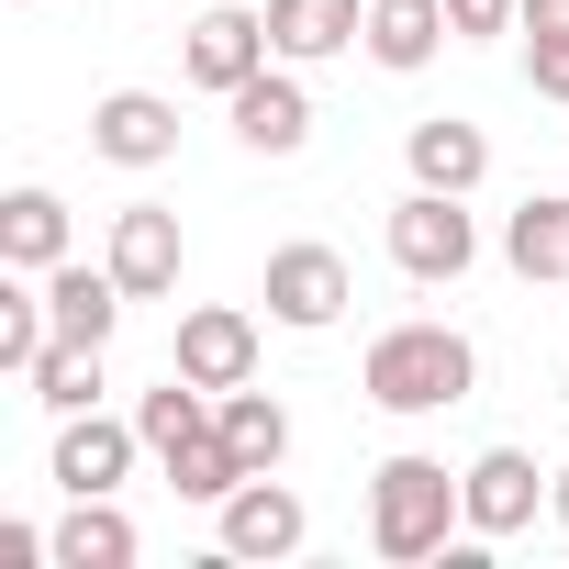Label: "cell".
<instances>
[{"label":"cell","instance_id":"obj_1","mask_svg":"<svg viewBox=\"0 0 569 569\" xmlns=\"http://www.w3.org/2000/svg\"><path fill=\"white\" fill-rule=\"evenodd\" d=\"M358 391H369L380 413H447V402L480 391V347H469L458 325H391V336H369Z\"/></svg>","mask_w":569,"mask_h":569},{"label":"cell","instance_id":"obj_2","mask_svg":"<svg viewBox=\"0 0 569 569\" xmlns=\"http://www.w3.org/2000/svg\"><path fill=\"white\" fill-rule=\"evenodd\" d=\"M447 525H469V502H458V469L447 458H380L369 469V547L380 558H447Z\"/></svg>","mask_w":569,"mask_h":569},{"label":"cell","instance_id":"obj_3","mask_svg":"<svg viewBox=\"0 0 569 569\" xmlns=\"http://www.w3.org/2000/svg\"><path fill=\"white\" fill-rule=\"evenodd\" d=\"M469 257H480V223L458 212V190H402L391 201V268L402 279H469Z\"/></svg>","mask_w":569,"mask_h":569},{"label":"cell","instance_id":"obj_4","mask_svg":"<svg viewBox=\"0 0 569 569\" xmlns=\"http://www.w3.org/2000/svg\"><path fill=\"white\" fill-rule=\"evenodd\" d=\"M257 302H268V325H291V336H325V325L358 302V279H347V257H336V246H268V279H257Z\"/></svg>","mask_w":569,"mask_h":569},{"label":"cell","instance_id":"obj_5","mask_svg":"<svg viewBox=\"0 0 569 569\" xmlns=\"http://www.w3.org/2000/svg\"><path fill=\"white\" fill-rule=\"evenodd\" d=\"M212 513H223V525H212V536H223V558H302V536H313L302 491L279 480V469H246Z\"/></svg>","mask_w":569,"mask_h":569},{"label":"cell","instance_id":"obj_6","mask_svg":"<svg viewBox=\"0 0 569 569\" xmlns=\"http://www.w3.org/2000/svg\"><path fill=\"white\" fill-rule=\"evenodd\" d=\"M268 57H279V46H268V12H257V0H212V12L190 23V46H179L190 90H212V101H234Z\"/></svg>","mask_w":569,"mask_h":569},{"label":"cell","instance_id":"obj_7","mask_svg":"<svg viewBox=\"0 0 569 569\" xmlns=\"http://www.w3.org/2000/svg\"><path fill=\"white\" fill-rule=\"evenodd\" d=\"M536 480H547V469H536L525 447H480V458L458 469V502H469V536H480V547H491V536H525V525H536V502H547Z\"/></svg>","mask_w":569,"mask_h":569},{"label":"cell","instance_id":"obj_8","mask_svg":"<svg viewBox=\"0 0 569 569\" xmlns=\"http://www.w3.org/2000/svg\"><path fill=\"white\" fill-rule=\"evenodd\" d=\"M223 112H234V146H246V157H302V146H313V90L291 79V57L257 68Z\"/></svg>","mask_w":569,"mask_h":569},{"label":"cell","instance_id":"obj_9","mask_svg":"<svg viewBox=\"0 0 569 569\" xmlns=\"http://www.w3.org/2000/svg\"><path fill=\"white\" fill-rule=\"evenodd\" d=\"M168 369H190L201 391H246V380H257V313H234V302H201V313H179V347H168Z\"/></svg>","mask_w":569,"mask_h":569},{"label":"cell","instance_id":"obj_10","mask_svg":"<svg viewBox=\"0 0 569 569\" xmlns=\"http://www.w3.org/2000/svg\"><path fill=\"white\" fill-rule=\"evenodd\" d=\"M101 268L123 279L134 302L179 291V212H168V201H123V212H112V246H101Z\"/></svg>","mask_w":569,"mask_h":569},{"label":"cell","instance_id":"obj_11","mask_svg":"<svg viewBox=\"0 0 569 569\" xmlns=\"http://www.w3.org/2000/svg\"><path fill=\"white\" fill-rule=\"evenodd\" d=\"M90 146H101L112 168H168V157H179V101H157V90H112V101L90 112Z\"/></svg>","mask_w":569,"mask_h":569},{"label":"cell","instance_id":"obj_12","mask_svg":"<svg viewBox=\"0 0 569 569\" xmlns=\"http://www.w3.org/2000/svg\"><path fill=\"white\" fill-rule=\"evenodd\" d=\"M402 157H413V179H425V190H458V201L491 179V134H480L469 112H425V123L402 134Z\"/></svg>","mask_w":569,"mask_h":569},{"label":"cell","instance_id":"obj_13","mask_svg":"<svg viewBox=\"0 0 569 569\" xmlns=\"http://www.w3.org/2000/svg\"><path fill=\"white\" fill-rule=\"evenodd\" d=\"M146 425H112V413H68L57 425V491H123Z\"/></svg>","mask_w":569,"mask_h":569},{"label":"cell","instance_id":"obj_14","mask_svg":"<svg viewBox=\"0 0 569 569\" xmlns=\"http://www.w3.org/2000/svg\"><path fill=\"white\" fill-rule=\"evenodd\" d=\"M123 279L112 268H79V257H57L46 268V313H57V336H79V347H112V325H123Z\"/></svg>","mask_w":569,"mask_h":569},{"label":"cell","instance_id":"obj_15","mask_svg":"<svg viewBox=\"0 0 569 569\" xmlns=\"http://www.w3.org/2000/svg\"><path fill=\"white\" fill-rule=\"evenodd\" d=\"M369 34V0H268V46L291 57V68H313V57H347Z\"/></svg>","mask_w":569,"mask_h":569},{"label":"cell","instance_id":"obj_16","mask_svg":"<svg viewBox=\"0 0 569 569\" xmlns=\"http://www.w3.org/2000/svg\"><path fill=\"white\" fill-rule=\"evenodd\" d=\"M458 23H447V0H369V57L391 68V79H413V68H436V46H447Z\"/></svg>","mask_w":569,"mask_h":569},{"label":"cell","instance_id":"obj_17","mask_svg":"<svg viewBox=\"0 0 569 569\" xmlns=\"http://www.w3.org/2000/svg\"><path fill=\"white\" fill-rule=\"evenodd\" d=\"M68 257V201L57 190H12V201H0V268H12V279H46Z\"/></svg>","mask_w":569,"mask_h":569},{"label":"cell","instance_id":"obj_18","mask_svg":"<svg viewBox=\"0 0 569 569\" xmlns=\"http://www.w3.org/2000/svg\"><path fill=\"white\" fill-rule=\"evenodd\" d=\"M57 569H134V525H123V502H112V491H68Z\"/></svg>","mask_w":569,"mask_h":569},{"label":"cell","instance_id":"obj_19","mask_svg":"<svg viewBox=\"0 0 569 569\" xmlns=\"http://www.w3.org/2000/svg\"><path fill=\"white\" fill-rule=\"evenodd\" d=\"M212 425H223V447H234L246 469H279V458H291V413H279L257 380H246V391H212Z\"/></svg>","mask_w":569,"mask_h":569},{"label":"cell","instance_id":"obj_20","mask_svg":"<svg viewBox=\"0 0 569 569\" xmlns=\"http://www.w3.org/2000/svg\"><path fill=\"white\" fill-rule=\"evenodd\" d=\"M23 380H34V402H46L57 425H68V413H101V347H79V336H57Z\"/></svg>","mask_w":569,"mask_h":569},{"label":"cell","instance_id":"obj_21","mask_svg":"<svg viewBox=\"0 0 569 569\" xmlns=\"http://www.w3.org/2000/svg\"><path fill=\"white\" fill-rule=\"evenodd\" d=\"M157 469H168V491H179V502H223V491L246 480V458L223 447V425H190V436H179Z\"/></svg>","mask_w":569,"mask_h":569},{"label":"cell","instance_id":"obj_22","mask_svg":"<svg viewBox=\"0 0 569 569\" xmlns=\"http://www.w3.org/2000/svg\"><path fill=\"white\" fill-rule=\"evenodd\" d=\"M502 257H513L525 279H558V268H569V201H525V212L502 223Z\"/></svg>","mask_w":569,"mask_h":569},{"label":"cell","instance_id":"obj_23","mask_svg":"<svg viewBox=\"0 0 569 569\" xmlns=\"http://www.w3.org/2000/svg\"><path fill=\"white\" fill-rule=\"evenodd\" d=\"M525 90L536 101H569V46L558 34H525Z\"/></svg>","mask_w":569,"mask_h":569},{"label":"cell","instance_id":"obj_24","mask_svg":"<svg viewBox=\"0 0 569 569\" xmlns=\"http://www.w3.org/2000/svg\"><path fill=\"white\" fill-rule=\"evenodd\" d=\"M513 12H525V0H447V23H458V34H502Z\"/></svg>","mask_w":569,"mask_h":569},{"label":"cell","instance_id":"obj_25","mask_svg":"<svg viewBox=\"0 0 569 569\" xmlns=\"http://www.w3.org/2000/svg\"><path fill=\"white\" fill-rule=\"evenodd\" d=\"M513 23H525V34H558V46H569V0H525Z\"/></svg>","mask_w":569,"mask_h":569},{"label":"cell","instance_id":"obj_26","mask_svg":"<svg viewBox=\"0 0 569 569\" xmlns=\"http://www.w3.org/2000/svg\"><path fill=\"white\" fill-rule=\"evenodd\" d=\"M547 513H558V525H569V469H547Z\"/></svg>","mask_w":569,"mask_h":569}]
</instances>
